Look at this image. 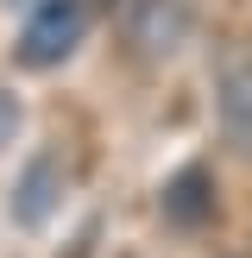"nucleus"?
Instances as JSON below:
<instances>
[{
    "label": "nucleus",
    "instance_id": "nucleus-2",
    "mask_svg": "<svg viewBox=\"0 0 252 258\" xmlns=\"http://www.w3.org/2000/svg\"><path fill=\"white\" fill-rule=\"evenodd\" d=\"M158 214L176 227V233H208V227L221 221L214 170H208V164H183V170H170L164 189H158Z\"/></svg>",
    "mask_w": 252,
    "mask_h": 258
},
{
    "label": "nucleus",
    "instance_id": "nucleus-1",
    "mask_svg": "<svg viewBox=\"0 0 252 258\" xmlns=\"http://www.w3.org/2000/svg\"><path fill=\"white\" fill-rule=\"evenodd\" d=\"M88 38V0H32L19 38H13V63L19 70H63Z\"/></svg>",
    "mask_w": 252,
    "mask_h": 258
},
{
    "label": "nucleus",
    "instance_id": "nucleus-4",
    "mask_svg": "<svg viewBox=\"0 0 252 258\" xmlns=\"http://www.w3.org/2000/svg\"><path fill=\"white\" fill-rule=\"evenodd\" d=\"M214 101H221V126H227V139L252 158V76H221Z\"/></svg>",
    "mask_w": 252,
    "mask_h": 258
},
{
    "label": "nucleus",
    "instance_id": "nucleus-5",
    "mask_svg": "<svg viewBox=\"0 0 252 258\" xmlns=\"http://www.w3.org/2000/svg\"><path fill=\"white\" fill-rule=\"evenodd\" d=\"M126 25H133V44L170 50L176 32H183V13H176V0H151V7H133V13H126Z\"/></svg>",
    "mask_w": 252,
    "mask_h": 258
},
{
    "label": "nucleus",
    "instance_id": "nucleus-3",
    "mask_svg": "<svg viewBox=\"0 0 252 258\" xmlns=\"http://www.w3.org/2000/svg\"><path fill=\"white\" fill-rule=\"evenodd\" d=\"M57 208H63V164L50 158V151H38V158H25L19 183H13L7 214H13V227H19V233H38Z\"/></svg>",
    "mask_w": 252,
    "mask_h": 258
},
{
    "label": "nucleus",
    "instance_id": "nucleus-6",
    "mask_svg": "<svg viewBox=\"0 0 252 258\" xmlns=\"http://www.w3.org/2000/svg\"><path fill=\"white\" fill-rule=\"evenodd\" d=\"M19 126H25V101L13 95L7 82H0V151H7L13 139H19Z\"/></svg>",
    "mask_w": 252,
    "mask_h": 258
}]
</instances>
